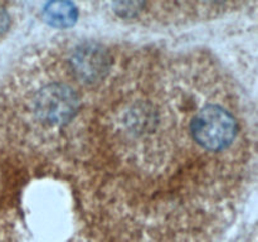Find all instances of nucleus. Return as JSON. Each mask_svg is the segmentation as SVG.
Instances as JSON below:
<instances>
[{
  "mask_svg": "<svg viewBox=\"0 0 258 242\" xmlns=\"http://www.w3.org/2000/svg\"><path fill=\"white\" fill-rule=\"evenodd\" d=\"M233 116L217 105L202 108L191 121V135L194 140L209 151H221L233 143L237 135Z\"/></svg>",
  "mask_w": 258,
  "mask_h": 242,
  "instance_id": "1",
  "label": "nucleus"
},
{
  "mask_svg": "<svg viewBox=\"0 0 258 242\" xmlns=\"http://www.w3.org/2000/svg\"><path fill=\"white\" fill-rule=\"evenodd\" d=\"M78 108V96L62 83H50L38 92L34 111L38 120L48 125L67 123Z\"/></svg>",
  "mask_w": 258,
  "mask_h": 242,
  "instance_id": "2",
  "label": "nucleus"
},
{
  "mask_svg": "<svg viewBox=\"0 0 258 242\" xmlns=\"http://www.w3.org/2000/svg\"><path fill=\"white\" fill-rule=\"evenodd\" d=\"M43 17L52 27L70 28L77 22L78 12L71 0H48Z\"/></svg>",
  "mask_w": 258,
  "mask_h": 242,
  "instance_id": "3",
  "label": "nucleus"
},
{
  "mask_svg": "<svg viewBox=\"0 0 258 242\" xmlns=\"http://www.w3.org/2000/svg\"><path fill=\"white\" fill-rule=\"evenodd\" d=\"M73 62L80 75L85 76L86 78H91L93 76H98V73L103 71L105 57L98 48L86 45L76 53Z\"/></svg>",
  "mask_w": 258,
  "mask_h": 242,
  "instance_id": "4",
  "label": "nucleus"
},
{
  "mask_svg": "<svg viewBox=\"0 0 258 242\" xmlns=\"http://www.w3.org/2000/svg\"><path fill=\"white\" fill-rule=\"evenodd\" d=\"M145 0H111L113 9L122 17H134L143 8Z\"/></svg>",
  "mask_w": 258,
  "mask_h": 242,
  "instance_id": "5",
  "label": "nucleus"
}]
</instances>
